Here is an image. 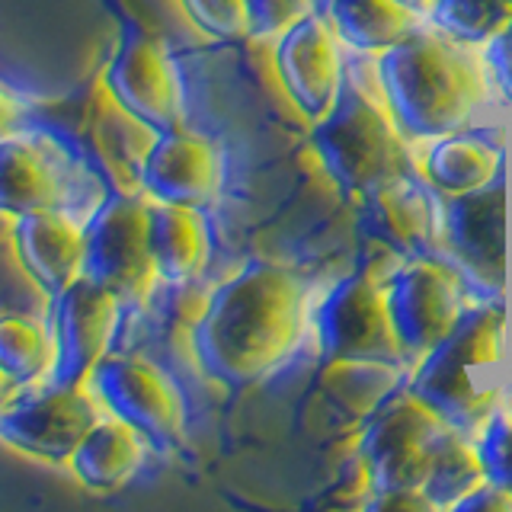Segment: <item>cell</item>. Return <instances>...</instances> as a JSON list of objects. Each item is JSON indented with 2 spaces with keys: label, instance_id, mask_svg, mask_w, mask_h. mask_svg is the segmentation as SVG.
Listing matches in <instances>:
<instances>
[{
  "label": "cell",
  "instance_id": "obj_18",
  "mask_svg": "<svg viewBox=\"0 0 512 512\" xmlns=\"http://www.w3.org/2000/svg\"><path fill=\"white\" fill-rule=\"evenodd\" d=\"M151 250L157 276L164 282H196L212 253V234L202 208L151 199Z\"/></svg>",
  "mask_w": 512,
  "mask_h": 512
},
{
  "label": "cell",
  "instance_id": "obj_21",
  "mask_svg": "<svg viewBox=\"0 0 512 512\" xmlns=\"http://www.w3.org/2000/svg\"><path fill=\"white\" fill-rule=\"evenodd\" d=\"M324 16L343 45L375 58L423 26V16L397 0H324Z\"/></svg>",
  "mask_w": 512,
  "mask_h": 512
},
{
  "label": "cell",
  "instance_id": "obj_34",
  "mask_svg": "<svg viewBox=\"0 0 512 512\" xmlns=\"http://www.w3.org/2000/svg\"><path fill=\"white\" fill-rule=\"evenodd\" d=\"M506 413H509V420H512V391H509V397H506Z\"/></svg>",
  "mask_w": 512,
  "mask_h": 512
},
{
  "label": "cell",
  "instance_id": "obj_8",
  "mask_svg": "<svg viewBox=\"0 0 512 512\" xmlns=\"http://www.w3.org/2000/svg\"><path fill=\"white\" fill-rule=\"evenodd\" d=\"M84 234V276L119 295L122 304L141 308L160 282L151 250V199L132 192L106 199Z\"/></svg>",
  "mask_w": 512,
  "mask_h": 512
},
{
  "label": "cell",
  "instance_id": "obj_10",
  "mask_svg": "<svg viewBox=\"0 0 512 512\" xmlns=\"http://www.w3.org/2000/svg\"><path fill=\"white\" fill-rule=\"evenodd\" d=\"M100 407V397L87 384L48 381L0 410V442L29 458L68 464L80 439L100 420Z\"/></svg>",
  "mask_w": 512,
  "mask_h": 512
},
{
  "label": "cell",
  "instance_id": "obj_25",
  "mask_svg": "<svg viewBox=\"0 0 512 512\" xmlns=\"http://www.w3.org/2000/svg\"><path fill=\"white\" fill-rule=\"evenodd\" d=\"M429 23L455 42L484 48L512 23V0H436Z\"/></svg>",
  "mask_w": 512,
  "mask_h": 512
},
{
  "label": "cell",
  "instance_id": "obj_2",
  "mask_svg": "<svg viewBox=\"0 0 512 512\" xmlns=\"http://www.w3.org/2000/svg\"><path fill=\"white\" fill-rule=\"evenodd\" d=\"M375 68L397 125L413 141L464 132L490 100L493 77L484 55H471V45L436 26H416L378 55Z\"/></svg>",
  "mask_w": 512,
  "mask_h": 512
},
{
  "label": "cell",
  "instance_id": "obj_3",
  "mask_svg": "<svg viewBox=\"0 0 512 512\" xmlns=\"http://www.w3.org/2000/svg\"><path fill=\"white\" fill-rule=\"evenodd\" d=\"M506 359V301H471L455 330L413 362L404 384L429 407H436L452 429L477 436L506 407Z\"/></svg>",
  "mask_w": 512,
  "mask_h": 512
},
{
  "label": "cell",
  "instance_id": "obj_16",
  "mask_svg": "<svg viewBox=\"0 0 512 512\" xmlns=\"http://www.w3.org/2000/svg\"><path fill=\"white\" fill-rule=\"evenodd\" d=\"M138 186L154 202L205 208L221 189V154L212 141L183 125L167 128L144 151Z\"/></svg>",
  "mask_w": 512,
  "mask_h": 512
},
{
  "label": "cell",
  "instance_id": "obj_30",
  "mask_svg": "<svg viewBox=\"0 0 512 512\" xmlns=\"http://www.w3.org/2000/svg\"><path fill=\"white\" fill-rule=\"evenodd\" d=\"M455 512H512V493L493 480H484L474 493L464 496Z\"/></svg>",
  "mask_w": 512,
  "mask_h": 512
},
{
  "label": "cell",
  "instance_id": "obj_31",
  "mask_svg": "<svg viewBox=\"0 0 512 512\" xmlns=\"http://www.w3.org/2000/svg\"><path fill=\"white\" fill-rule=\"evenodd\" d=\"M16 119H20V109H16L13 100H7V96L0 93V138L10 135V128H13Z\"/></svg>",
  "mask_w": 512,
  "mask_h": 512
},
{
  "label": "cell",
  "instance_id": "obj_24",
  "mask_svg": "<svg viewBox=\"0 0 512 512\" xmlns=\"http://www.w3.org/2000/svg\"><path fill=\"white\" fill-rule=\"evenodd\" d=\"M58 359V343L42 324L20 314H0V375L16 388L45 381Z\"/></svg>",
  "mask_w": 512,
  "mask_h": 512
},
{
  "label": "cell",
  "instance_id": "obj_17",
  "mask_svg": "<svg viewBox=\"0 0 512 512\" xmlns=\"http://www.w3.org/2000/svg\"><path fill=\"white\" fill-rule=\"evenodd\" d=\"M13 247L26 276L52 298H58L71 282L84 276L87 234L74 221L58 215L55 208L16 215Z\"/></svg>",
  "mask_w": 512,
  "mask_h": 512
},
{
  "label": "cell",
  "instance_id": "obj_13",
  "mask_svg": "<svg viewBox=\"0 0 512 512\" xmlns=\"http://www.w3.org/2000/svg\"><path fill=\"white\" fill-rule=\"evenodd\" d=\"M272 64H276L279 84L288 93V100L311 125L324 119L340 100L346 64L340 36L324 13H304L298 23L276 36Z\"/></svg>",
  "mask_w": 512,
  "mask_h": 512
},
{
  "label": "cell",
  "instance_id": "obj_19",
  "mask_svg": "<svg viewBox=\"0 0 512 512\" xmlns=\"http://www.w3.org/2000/svg\"><path fill=\"white\" fill-rule=\"evenodd\" d=\"M144 448L141 432L122 423L119 416H100L68 461L74 477L93 493H116L141 468Z\"/></svg>",
  "mask_w": 512,
  "mask_h": 512
},
{
  "label": "cell",
  "instance_id": "obj_6",
  "mask_svg": "<svg viewBox=\"0 0 512 512\" xmlns=\"http://www.w3.org/2000/svg\"><path fill=\"white\" fill-rule=\"evenodd\" d=\"M442 413L416 397L407 384L391 391L365 416L356 452L372 471V487L381 490H423L432 445L448 432Z\"/></svg>",
  "mask_w": 512,
  "mask_h": 512
},
{
  "label": "cell",
  "instance_id": "obj_4",
  "mask_svg": "<svg viewBox=\"0 0 512 512\" xmlns=\"http://www.w3.org/2000/svg\"><path fill=\"white\" fill-rule=\"evenodd\" d=\"M311 144L330 180L356 202L365 192L413 173L407 135L381 87L365 90L349 74L336 106L311 125Z\"/></svg>",
  "mask_w": 512,
  "mask_h": 512
},
{
  "label": "cell",
  "instance_id": "obj_20",
  "mask_svg": "<svg viewBox=\"0 0 512 512\" xmlns=\"http://www.w3.org/2000/svg\"><path fill=\"white\" fill-rule=\"evenodd\" d=\"M420 170L439 196H464V192L484 189L503 173V148H493V141L464 128L429 141Z\"/></svg>",
  "mask_w": 512,
  "mask_h": 512
},
{
  "label": "cell",
  "instance_id": "obj_22",
  "mask_svg": "<svg viewBox=\"0 0 512 512\" xmlns=\"http://www.w3.org/2000/svg\"><path fill=\"white\" fill-rule=\"evenodd\" d=\"M58 180L45 157L20 135L0 138V212L16 218L55 208Z\"/></svg>",
  "mask_w": 512,
  "mask_h": 512
},
{
  "label": "cell",
  "instance_id": "obj_33",
  "mask_svg": "<svg viewBox=\"0 0 512 512\" xmlns=\"http://www.w3.org/2000/svg\"><path fill=\"white\" fill-rule=\"evenodd\" d=\"M13 388H16V384L7 375H0V410H4L10 400H13Z\"/></svg>",
  "mask_w": 512,
  "mask_h": 512
},
{
  "label": "cell",
  "instance_id": "obj_12",
  "mask_svg": "<svg viewBox=\"0 0 512 512\" xmlns=\"http://www.w3.org/2000/svg\"><path fill=\"white\" fill-rule=\"evenodd\" d=\"M106 93L116 109L141 122L148 132L180 128L186 93L173 58L157 39L125 36L103 74Z\"/></svg>",
  "mask_w": 512,
  "mask_h": 512
},
{
  "label": "cell",
  "instance_id": "obj_29",
  "mask_svg": "<svg viewBox=\"0 0 512 512\" xmlns=\"http://www.w3.org/2000/svg\"><path fill=\"white\" fill-rule=\"evenodd\" d=\"M484 61H487V71L493 77V87L503 93V100L512 106V23L493 36L484 45Z\"/></svg>",
  "mask_w": 512,
  "mask_h": 512
},
{
  "label": "cell",
  "instance_id": "obj_32",
  "mask_svg": "<svg viewBox=\"0 0 512 512\" xmlns=\"http://www.w3.org/2000/svg\"><path fill=\"white\" fill-rule=\"evenodd\" d=\"M397 4H404L407 10H413L416 16H423V20H429L432 7H436V0H397Z\"/></svg>",
  "mask_w": 512,
  "mask_h": 512
},
{
  "label": "cell",
  "instance_id": "obj_1",
  "mask_svg": "<svg viewBox=\"0 0 512 512\" xmlns=\"http://www.w3.org/2000/svg\"><path fill=\"white\" fill-rule=\"evenodd\" d=\"M304 330V285L282 266L250 263L208 298L192 349L208 378L250 384L292 356Z\"/></svg>",
  "mask_w": 512,
  "mask_h": 512
},
{
  "label": "cell",
  "instance_id": "obj_11",
  "mask_svg": "<svg viewBox=\"0 0 512 512\" xmlns=\"http://www.w3.org/2000/svg\"><path fill=\"white\" fill-rule=\"evenodd\" d=\"M87 384L112 416L138 429L144 439L157 445L180 442L186 426V404L164 368L141 356L106 352L96 362Z\"/></svg>",
  "mask_w": 512,
  "mask_h": 512
},
{
  "label": "cell",
  "instance_id": "obj_23",
  "mask_svg": "<svg viewBox=\"0 0 512 512\" xmlns=\"http://www.w3.org/2000/svg\"><path fill=\"white\" fill-rule=\"evenodd\" d=\"M487 480L484 461H480L477 439L468 432L448 429L432 445L429 471L423 480V496L432 509H455L464 496L474 493Z\"/></svg>",
  "mask_w": 512,
  "mask_h": 512
},
{
  "label": "cell",
  "instance_id": "obj_28",
  "mask_svg": "<svg viewBox=\"0 0 512 512\" xmlns=\"http://www.w3.org/2000/svg\"><path fill=\"white\" fill-rule=\"evenodd\" d=\"M311 10V0H250L253 36H282L288 26Z\"/></svg>",
  "mask_w": 512,
  "mask_h": 512
},
{
  "label": "cell",
  "instance_id": "obj_27",
  "mask_svg": "<svg viewBox=\"0 0 512 512\" xmlns=\"http://www.w3.org/2000/svg\"><path fill=\"white\" fill-rule=\"evenodd\" d=\"M480 461H484V474L493 484L512 493V420L506 407L493 416V420L477 432Z\"/></svg>",
  "mask_w": 512,
  "mask_h": 512
},
{
  "label": "cell",
  "instance_id": "obj_26",
  "mask_svg": "<svg viewBox=\"0 0 512 512\" xmlns=\"http://www.w3.org/2000/svg\"><path fill=\"white\" fill-rule=\"evenodd\" d=\"M192 26L221 42L253 36L250 0H180Z\"/></svg>",
  "mask_w": 512,
  "mask_h": 512
},
{
  "label": "cell",
  "instance_id": "obj_7",
  "mask_svg": "<svg viewBox=\"0 0 512 512\" xmlns=\"http://www.w3.org/2000/svg\"><path fill=\"white\" fill-rule=\"evenodd\" d=\"M314 333L327 362H388L410 365L397 340L388 282L359 269L336 282L314 311Z\"/></svg>",
  "mask_w": 512,
  "mask_h": 512
},
{
  "label": "cell",
  "instance_id": "obj_14",
  "mask_svg": "<svg viewBox=\"0 0 512 512\" xmlns=\"http://www.w3.org/2000/svg\"><path fill=\"white\" fill-rule=\"evenodd\" d=\"M439 212L442 196L416 173L397 176L359 199L362 234L397 256H439Z\"/></svg>",
  "mask_w": 512,
  "mask_h": 512
},
{
  "label": "cell",
  "instance_id": "obj_15",
  "mask_svg": "<svg viewBox=\"0 0 512 512\" xmlns=\"http://www.w3.org/2000/svg\"><path fill=\"white\" fill-rule=\"evenodd\" d=\"M55 301H58V333H55L58 359L48 381L87 384L96 362L109 352L112 333L119 327L122 301L119 295H112L109 288L87 276L71 282Z\"/></svg>",
  "mask_w": 512,
  "mask_h": 512
},
{
  "label": "cell",
  "instance_id": "obj_9",
  "mask_svg": "<svg viewBox=\"0 0 512 512\" xmlns=\"http://www.w3.org/2000/svg\"><path fill=\"white\" fill-rule=\"evenodd\" d=\"M388 304L397 340L413 365L455 330L471 304V292L445 256L426 253L410 256L394 269L388 279Z\"/></svg>",
  "mask_w": 512,
  "mask_h": 512
},
{
  "label": "cell",
  "instance_id": "obj_5",
  "mask_svg": "<svg viewBox=\"0 0 512 512\" xmlns=\"http://www.w3.org/2000/svg\"><path fill=\"white\" fill-rule=\"evenodd\" d=\"M439 256L452 263L471 301H506V176L464 196H442Z\"/></svg>",
  "mask_w": 512,
  "mask_h": 512
}]
</instances>
